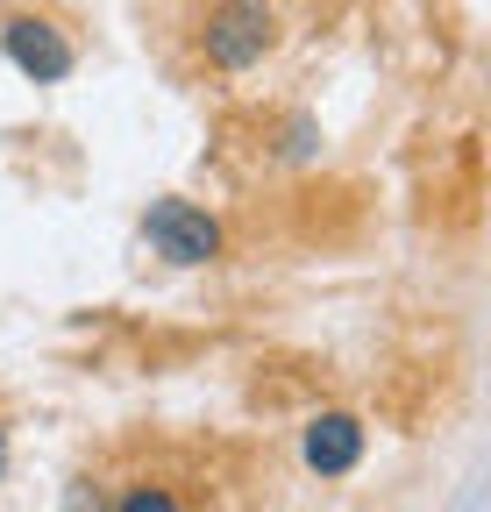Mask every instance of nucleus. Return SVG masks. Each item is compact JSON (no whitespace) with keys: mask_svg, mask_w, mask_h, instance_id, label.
I'll return each mask as SVG.
<instances>
[{"mask_svg":"<svg viewBox=\"0 0 491 512\" xmlns=\"http://www.w3.org/2000/svg\"><path fill=\"white\" fill-rule=\"evenodd\" d=\"M285 22L271 0H207L200 15V57L214 64V72H250V64H264L278 50Z\"/></svg>","mask_w":491,"mask_h":512,"instance_id":"f257e3e1","label":"nucleus"},{"mask_svg":"<svg viewBox=\"0 0 491 512\" xmlns=\"http://www.w3.org/2000/svg\"><path fill=\"white\" fill-rule=\"evenodd\" d=\"M0 477H8V420H0Z\"/></svg>","mask_w":491,"mask_h":512,"instance_id":"423d86ee","label":"nucleus"},{"mask_svg":"<svg viewBox=\"0 0 491 512\" xmlns=\"http://www.w3.org/2000/svg\"><path fill=\"white\" fill-rule=\"evenodd\" d=\"M299 456L314 477H349L363 463V420L356 413H314L299 434Z\"/></svg>","mask_w":491,"mask_h":512,"instance_id":"20e7f679","label":"nucleus"},{"mask_svg":"<svg viewBox=\"0 0 491 512\" xmlns=\"http://www.w3.org/2000/svg\"><path fill=\"white\" fill-rule=\"evenodd\" d=\"M143 235H150V249L164 264H214L221 256V221L207 207H193V200H150Z\"/></svg>","mask_w":491,"mask_h":512,"instance_id":"7ed1b4c3","label":"nucleus"},{"mask_svg":"<svg viewBox=\"0 0 491 512\" xmlns=\"http://www.w3.org/2000/svg\"><path fill=\"white\" fill-rule=\"evenodd\" d=\"M0 50H8V64L22 79H36V86H65L72 64H79L72 36L57 29L50 15H36V8H15L8 22H0Z\"/></svg>","mask_w":491,"mask_h":512,"instance_id":"f03ea898","label":"nucleus"},{"mask_svg":"<svg viewBox=\"0 0 491 512\" xmlns=\"http://www.w3.org/2000/svg\"><path fill=\"white\" fill-rule=\"evenodd\" d=\"M107 512H200V498L178 484V477H150V470H143V477H129V484L114 491Z\"/></svg>","mask_w":491,"mask_h":512,"instance_id":"39448f33","label":"nucleus"}]
</instances>
